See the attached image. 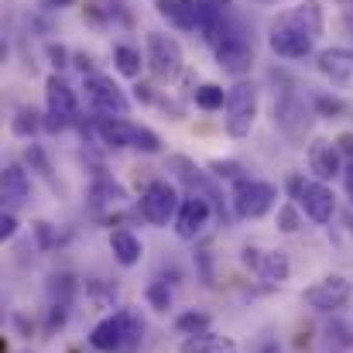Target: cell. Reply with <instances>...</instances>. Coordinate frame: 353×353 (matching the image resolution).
Here are the masks:
<instances>
[{
  "mask_svg": "<svg viewBox=\"0 0 353 353\" xmlns=\"http://www.w3.org/2000/svg\"><path fill=\"white\" fill-rule=\"evenodd\" d=\"M144 336V323L130 312V309H120L114 316H107L103 323L93 326L90 333V347L100 353H120V350H130L137 347Z\"/></svg>",
  "mask_w": 353,
  "mask_h": 353,
  "instance_id": "obj_1",
  "label": "cell"
},
{
  "mask_svg": "<svg viewBox=\"0 0 353 353\" xmlns=\"http://www.w3.org/2000/svg\"><path fill=\"white\" fill-rule=\"evenodd\" d=\"M213 48H216V65L234 72V76H243L254 65V45L243 34V28L234 21H223V31L216 34Z\"/></svg>",
  "mask_w": 353,
  "mask_h": 353,
  "instance_id": "obj_2",
  "label": "cell"
},
{
  "mask_svg": "<svg viewBox=\"0 0 353 353\" xmlns=\"http://www.w3.org/2000/svg\"><path fill=\"white\" fill-rule=\"evenodd\" d=\"M278 199V189L271 182H261V179H240L234 185V213L243 216V220H261Z\"/></svg>",
  "mask_w": 353,
  "mask_h": 353,
  "instance_id": "obj_3",
  "label": "cell"
},
{
  "mask_svg": "<svg viewBox=\"0 0 353 353\" xmlns=\"http://www.w3.org/2000/svg\"><path fill=\"white\" fill-rule=\"evenodd\" d=\"M227 134L230 137H247L254 120H257V86L254 83H236L227 93Z\"/></svg>",
  "mask_w": 353,
  "mask_h": 353,
  "instance_id": "obj_4",
  "label": "cell"
},
{
  "mask_svg": "<svg viewBox=\"0 0 353 353\" xmlns=\"http://www.w3.org/2000/svg\"><path fill=\"white\" fill-rule=\"evenodd\" d=\"M179 206H182V199H179L175 185H172V182H161V179L151 182V185L144 189V196H141V216H144L151 227H168V223H175Z\"/></svg>",
  "mask_w": 353,
  "mask_h": 353,
  "instance_id": "obj_5",
  "label": "cell"
},
{
  "mask_svg": "<svg viewBox=\"0 0 353 353\" xmlns=\"http://www.w3.org/2000/svg\"><path fill=\"white\" fill-rule=\"evenodd\" d=\"M83 90H86L90 107H93L100 117H127L130 103H127L123 90H120L114 79H107V76H86Z\"/></svg>",
  "mask_w": 353,
  "mask_h": 353,
  "instance_id": "obj_6",
  "label": "cell"
},
{
  "mask_svg": "<svg viewBox=\"0 0 353 353\" xmlns=\"http://www.w3.org/2000/svg\"><path fill=\"white\" fill-rule=\"evenodd\" d=\"M292 196L299 199V206L305 210L309 220L316 223H330L333 213H336V203H333V192L323 185V182H305V179H292L288 182Z\"/></svg>",
  "mask_w": 353,
  "mask_h": 353,
  "instance_id": "obj_7",
  "label": "cell"
},
{
  "mask_svg": "<svg viewBox=\"0 0 353 353\" xmlns=\"http://www.w3.org/2000/svg\"><path fill=\"white\" fill-rule=\"evenodd\" d=\"M148 69L158 79H175L182 72V45L161 31L148 34Z\"/></svg>",
  "mask_w": 353,
  "mask_h": 353,
  "instance_id": "obj_8",
  "label": "cell"
},
{
  "mask_svg": "<svg viewBox=\"0 0 353 353\" xmlns=\"http://www.w3.org/2000/svg\"><path fill=\"white\" fill-rule=\"evenodd\" d=\"M350 295H353V285L350 278H343V274H326V278H319L316 285L305 288V302L312 309H319V312L343 309L350 302Z\"/></svg>",
  "mask_w": 353,
  "mask_h": 353,
  "instance_id": "obj_9",
  "label": "cell"
},
{
  "mask_svg": "<svg viewBox=\"0 0 353 353\" xmlns=\"http://www.w3.org/2000/svg\"><path fill=\"white\" fill-rule=\"evenodd\" d=\"M45 107H48V127L52 130H62L65 123L76 120V93L69 90V83L62 76L45 79Z\"/></svg>",
  "mask_w": 353,
  "mask_h": 353,
  "instance_id": "obj_10",
  "label": "cell"
},
{
  "mask_svg": "<svg viewBox=\"0 0 353 353\" xmlns=\"http://www.w3.org/2000/svg\"><path fill=\"white\" fill-rule=\"evenodd\" d=\"M312 45H316L312 38H305L302 31L288 28L285 21H274L271 31H268V48L274 55H281V59H305L312 52Z\"/></svg>",
  "mask_w": 353,
  "mask_h": 353,
  "instance_id": "obj_11",
  "label": "cell"
},
{
  "mask_svg": "<svg viewBox=\"0 0 353 353\" xmlns=\"http://www.w3.org/2000/svg\"><path fill=\"white\" fill-rule=\"evenodd\" d=\"M210 213H213L210 199L185 196L182 206H179V216H175V234L182 236V240H196V236L203 234V227L210 223Z\"/></svg>",
  "mask_w": 353,
  "mask_h": 353,
  "instance_id": "obj_12",
  "label": "cell"
},
{
  "mask_svg": "<svg viewBox=\"0 0 353 353\" xmlns=\"http://www.w3.org/2000/svg\"><path fill=\"white\" fill-rule=\"evenodd\" d=\"M316 65L333 86L353 90V48H326V52H319Z\"/></svg>",
  "mask_w": 353,
  "mask_h": 353,
  "instance_id": "obj_13",
  "label": "cell"
},
{
  "mask_svg": "<svg viewBox=\"0 0 353 353\" xmlns=\"http://www.w3.org/2000/svg\"><path fill=\"white\" fill-rule=\"evenodd\" d=\"M309 168H312V175H316L319 182L336 179V175L343 172V151H340V144H333V141H316V144H309Z\"/></svg>",
  "mask_w": 353,
  "mask_h": 353,
  "instance_id": "obj_14",
  "label": "cell"
},
{
  "mask_svg": "<svg viewBox=\"0 0 353 353\" xmlns=\"http://www.w3.org/2000/svg\"><path fill=\"white\" fill-rule=\"evenodd\" d=\"M0 199L7 203V213L31 199V179H28V172L21 165H7L0 172Z\"/></svg>",
  "mask_w": 353,
  "mask_h": 353,
  "instance_id": "obj_15",
  "label": "cell"
},
{
  "mask_svg": "<svg viewBox=\"0 0 353 353\" xmlns=\"http://www.w3.org/2000/svg\"><path fill=\"white\" fill-rule=\"evenodd\" d=\"M278 21H285L288 28L302 31V34H305V38H312V41L323 34V7H319L316 0H305V3H299V7L285 10Z\"/></svg>",
  "mask_w": 353,
  "mask_h": 353,
  "instance_id": "obj_16",
  "label": "cell"
},
{
  "mask_svg": "<svg viewBox=\"0 0 353 353\" xmlns=\"http://www.w3.org/2000/svg\"><path fill=\"white\" fill-rule=\"evenodd\" d=\"M158 14L182 31H196V0H154Z\"/></svg>",
  "mask_w": 353,
  "mask_h": 353,
  "instance_id": "obj_17",
  "label": "cell"
},
{
  "mask_svg": "<svg viewBox=\"0 0 353 353\" xmlns=\"http://www.w3.org/2000/svg\"><path fill=\"white\" fill-rule=\"evenodd\" d=\"M179 353H236V343L230 336L199 333V336H185V340L179 343Z\"/></svg>",
  "mask_w": 353,
  "mask_h": 353,
  "instance_id": "obj_18",
  "label": "cell"
},
{
  "mask_svg": "<svg viewBox=\"0 0 353 353\" xmlns=\"http://www.w3.org/2000/svg\"><path fill=\"white\" fill-rule=\"evenodd\" d=\"M257 274H261V281H268V285H281V281H288V274H292V261H288V254H285V250H268V254H261Z\"/></svg>",
  "mask_w": 353,
  "mask_h": 353,
  "instance_id": "obj_19",
  "label": "cell"
},
{
  "mask_svg": "<svg viewBox=\"0 0 353 353\" xmlns=\"http://www.w3.org/2000/svg\"><path fill=\"white\" fill-rule=\"evenodd\" d=\"M110 250H114L117 264L134 268V264L141 261V254H144V243L130 234V230H114V234H110Z\"/></svg>",
  "mask_w": 353,
  "mask_h": 353,
  "instance_id": "obj_20",
  "label": "cell"
},
{
  "mask_svg": "<svg viewBox=\"0 0 353 353\" xmlns=\"http://www.w3.org/2000/svg\"><path fill=\"white\" fill-rule=\"evenodd\" d=\"M114 65H117L120 76L137 79L144 62H141V52H137V48H130V45H117V48H114Z\"/></svg>",
  "mask_w": 353,
  "mask_h": 353,
  "instance_id": "obj_21",
  "label": "cell"
},
{
  "mask_svg": "<svg viewBox=\"0 0 353 353\" xmlns=\"http://www.w3.org/2000/svg\"><path fill=\"white\" fill-rule=\"evenodd\" d=\"M196 107H199V110H223V107H227V93H223V86H216V83H203V86H196Z\"/></svg>",
  "mask_w": 353,
  "mask_h": 353,
  "instance_id": "obj_22",
  "label": "cell"
},
{
  "mask_svg": "<svg viewBox=\"0 0 353 353\" xmlns=\"http://www.w3.org/2000/svg\"><path fill=\"white\" fill-rule=\"evenodd\" d=\"M72 292H76L72 274H52L48 278V299H52V305H69L72 302Z\"/></svg>",
  "mask_w": 353,
  "mask_h": 353,
  "instance_id": "obj_23",
  "label": "cell"
},
{
  "mask_svg": "<svg viewBox=\"0 0 353 353\" xmlns=\"http://www.w3.org/2000/svg\"><path fill=\"white\" fill-rule=\"evenodd\" d=\"M175 330L182 333V336H199V333H210V316L206 312H182L179 319H175Z\"/></svg>",
  "mask_w": 353,
  "mask_h": 353,
  "instance_id": "obj_24",
  "label": "cell"
},
{
  "mask_svg": "<svg viewBox=\"0 0 353 353\" xmlns=\"http://www.w3.org/2000/svg\"><path fill=\"white\" fill-rule=\"evenodd\" d=\"M10 130H14L17 137H34V134L41 130V117L24 107V110H17V117L10 120Z\"/></svg>",
  "mask_w": 353,
  "mask_h": 353,
  "instance_id": "obj_25",
  "label": "cell"
},
{
  "mask_svg": "<svg viewBox=\"0 0 353 353\" xmlns=\"http://www.w3.org/2000/svg\"><path fill=\"white\" fill-rule=\"evenodd\" d=\"M130 148H137V151H144V154H158V151H161V137H158L151 127L134 123V141H130Z\"/></svg>",
  "mask_w": 353,
  "mask_h": 353,
  "instance_id": "obj_26",
  "label": "cell"
},
{
  "mask_svg": "<svg viewBox=\"0 0 353 353\" xmlns=\"http://www.w3.org/2000/svg\"><path fill=\"white\" fill-rule=\"evenodd\" d=\"M144 295H148V305H151L154 312H168V309H172V292H168L165 281H151Z\"/></svg>",
  "mask_w": 353,
  "mask_h": 353,
  "instance_id": "obj_27",
  "label": "cell"
},
{
  "mask_svg": "<svg viewBox=\"0 0 353 353\" xmlns=\"http://www.w3.org/2000/svg\"><path fill=\"white\" fill-rule=\"evenodd\" d=\"M299 227H302L299 206H295V203H285V206L278 210V230H281V234H299Z\"/></svg>",
  "mask_w": 353,
  "mask_h": 353,
  "instance_id": "obj_28",
  "label": "cell"
},
{
  "mask_svg": "<svg viewBox=\"0 0 353 353\" xmlns=\"http://www.w3.org/2000/svg\"><path fill=\"white\" fill-rule=\"evenodd\" d=\"M93 199H97V203H120V199H127V192H123V185H117V182L100 179V182L93 185Z\"/></svg>",
  "mask_w": 353,
  "mask_h": 353,
  "instance_id": "obj_29",
  "label": "cell"
},
{
  "mask_svg": "<svg viewBox=\"0 0 353 353\" xmlns=\"http://www.w3.org/2000/svg\"><path fill=\"white\" fill-rule=\"evenodd\" d=\"M316 110H319L323 117H340V114L347 110V103L336 100V97H316Z\"/></svg>",
  "mask_w": 353,
  "mask_h": 353,
  "instance_id": "obj_30",
  "label": "cell"
},
{
  "mask_svg": "<svg viewBox=\"0 0 353 353\" xmlns=\"http://www.w3.org/2000/svg\"><path fill=\"white\" fill-rule=\"evenodd\" d=\"M69 319V305H52L48 309V330H62Z\"/></svg>",
  "mask_w": 353,
  "mask_h": 353,
  "instance_id": "obj_31",
  "label": "cell"
},
{
  "mask_svg": "<svg viewBox=\"0 0 353 353\" xmlns=\"http://www.w3.org/2000/svg\"><path fill=\"white\" fill-rule=\"evenodd\" d=\"M48 59H52L55 69H62V65H69V48L65 45H48Z\"/></svg>",
  "mask_w": 353,
  "mask_h": 353,
  "instance_id": "obj_32",
  "label": "cell"
},
{
  "mask_svg": "<svg viewBox=\"0 0 353 353\" xmlns=\"http://www.w3.org/2000/svg\"><path fill=\"white\" fill-rule=\"evenodd\" d=\"M210 168H213L216 175H227V179H236V182H240V165H234V161H213Z\"/></svg>",
  "mask_w": 353,
  "mask_h": 353,
  "instance_id": "obj_33",
  "label": "cell"
},
{
  "mask_svg": "<svg viewBox=\"0 0 353 353\" xmlns=\"http://www.w3.org/2000/svg\"><path fill=\"white\" fill-rule=\"evenodd\" d=\"M14 234H17V220H14V213H0V240H10Z\"/></svg>",
  "mask_w": 353,
  "mask_h": 353,
  "instance_id": "obj_34",
  "label": "cell"
},
{
  "mask_svg": "<svg viewBox=\"0 0 353 353\" xmlns=\"http://www.w3.org/2000/svg\"><path fill=\"white\" fill-rule=\"evenodd\" d=\"M243 264L257 271V264H261V250H257V247H243Z\"/></svg>",
  "mask_w": 353,
  "mask_h": 353,
  "instance_id": "obj_35",
  "label": "cell"
},
{
  "mask_svg": "<svg viewBox=\"0 0 353 353\" xmlns=\"http://www.w3.org/2000/svg\"><path fill=\"white\" fill-rule=\"evenodd\" d=\"M134 97H137L141 103H151V100H154V93H151V86H144V83H141V86H134Z\"/></svg>",
  "mask_w": 353,
  "mask_h": 353,
  "instance_id": "obj_36",
  "label": "cell"
},
{
  "mask_svg": "<svg viewBox=\"0 0 353 353\" xmlns=\"http://www.w3.org/2000/svg\"><path fill=\"white\" fill-rule=\"evenodd\" d=\"M336 144H340V151H343V154H353V137H350V134H343Z\"/></svg>",
  "mask_w": 353,
  "mask_h": 353,
  "instance_id": "obj_37",
  "label": "cell"
},
{
  "mask_svg": "<svg viewBox=\"0 0 353 353\" xmlns=\"http://www.w3.org/2000/svg\"><path fill=\"white\" fill-rule=\"evenodd\" d=\"M72 0H41V7H48V10H59V7H69Z\"/></svg>",
  "mask_w": 353,
  "mask_h": 353,
  "instance_id": "obj_38",
  "label": "cell"
},
{
  "mask_svg": "<svg viewBox=\"0 0 353 353\" xmlns=\"http://www.w3.org/2000/svg\"><path fill=\"white\" fill-rule=\"evenodd\" d=\"M343 179H347V192H350V199H353V168H347V175H343Z\"/></svg>",
  "mask_w": 353,
  "mask_h": 353,
  "instance_id": "obj_39",
  "label": "cell"
},
{
  "mask_svg": "<svg viewBox=\"0 0 353 353\" xmlns=\"http://www.w3.org/2000/svg\"><path fill=\"white\" fill-rule=\"evenodd\" d=\"M206 3H216V7H227L230 0H206Z\"/></svg>",
  "mask_w": 353,
  "mask_h": 353,
  "instance_id": "obj_40",
  "label": "cell"
},
{
  "mask_svg": "<svg viewBox=\"0 0 353 353\" xmlns=\"http://www.w3.org/2000/svg\"><path fill=\"white\" fill-rule=\"evenodd\" d=\"M257 3H271V0H257Z\"/></svg>",
  "mask_w": 353,
  "mask_h": 353,
  "instance_id": "obj_41",
  "label": "cell"
},
{
  "mask_svg": "<svg viewBox=\"0 0 353 353\" xmlns=\"http://www.w3.org/2000/svg\"><path fill=\"white\" fill-rule=\"evenodd\" d=\"M350 230H353V223H350Z\"/></svg>",
  "mask_w": 353,
  "mask_h": 353,
  "instance_id": "obj_42",
  "label": "cell"
},
{
  "mask_svg": "<svg viewBox=\"0 0 353 353\" xmlns=\"http://www.w3.org/2000/svg\"><path fill=\"white\" fill-rule=\"evenodd\" d=\"M350 24H353V17H350Z\"/></svg>",
  "mask_w": 353,
  "mask_h": 353,
  "instance_id": "obj_43",
  "label": "cell"
}]
</instances>
